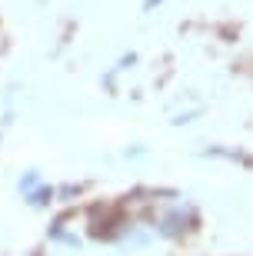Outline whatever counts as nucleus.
<instances>
[{
  "label": "nucleus",
  "mask_w": 253,
  "mask_h": 256,
  "mask_svg": "<svg viewBox=\"0 0 253 256\" xmlns=\"http://www.w3.org/2000/svg\"><path fill=\"white\" fill-rule=\"evenodd\" d=\"M153 4H160V0H147V4H143V7H147V10H150V7H153Z\"/></svg>",
  "instance_id": "obj_4"
},
{
  "label": "nucleus",
  "mask_w": 253,
  "mask_h": 256,
  "mask_svg": "<svg viewBox=\"0 0 253 256\" xmlns=\"http://www.w3.org/2000/svg\"><path fill=\"white\" fill-rule=\"evenodd\" d=\"M54 196H57L54 186H44V183H37V186H34V190H30L24 200H27L30 206H47V203H54Z\"/></svg>",
  "instance_id": "obj_2"
},
{
  "label": "nucleus",
  "mask_w": 253,
  "mask_h": 256,
  "mask_svg": "<svg viewBox=\"0 0 253 256\" xmlns=\"http://www.w3.org/2000/svg\"><path fill=\"white\" fill-rule=\"evenodd\" d=\"M150 223H153V230H157L160 236L177 240V236H183V233H190V230L197 226V213L190 206H170V210L153 213Z\"/></svg>",
  "instance_id": "obj_1"
},
{
  "label": "nucleus",
  "mask_w": 253,
  "mask_h": 256,
  "mask_svg": "<svg viewBox=\"0 0 253 256\" xmlns=\"http://www.w3.org/2000/svg\"><path fill=\"white\" fill-rule=\"evenodd\" d=\"M40 183V176L37 173H24V176H20V193H24V196H27L30 190H34V186H37Z\"/></svg>",
  "instance_id": "obj_3"
}]
</instances>
